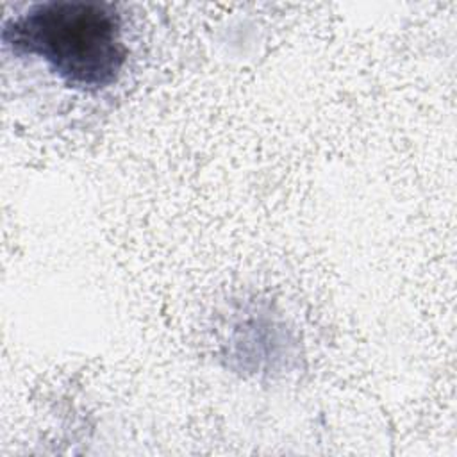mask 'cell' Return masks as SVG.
<instances>
[{
	"mask_svg": "<svg viewBox=\"0 0 457 457\" xmlns=\"http://www.w3.org/2000/svg\"><path fill=\"white\" fill-rule=\"evenodd\" d=\"M2 43L16 55L39 59L64 86L82 93L112 86L129 59L123 18L105 2L32 4L4 23Z\"/></svg>",
	"mask_w": 457,
	"mask_h": 457,
	"instance_id": "6da1fadb",
	"label": "cell"
}]
</instances>
